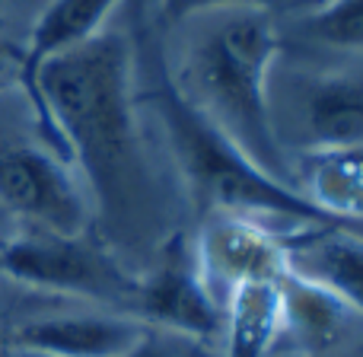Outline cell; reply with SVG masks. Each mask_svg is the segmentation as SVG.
<instances>
[{
    "mask_svg": "<svg viewBox=\"0 0 363 357\" xmlns=\"http://www.w3.org/2000/svg\"><path fill=\"white\" fill-rule=\"evenodd\" d=\"M23 89L51 147L77 163L96 207H138L150 176L140 144L138 64L125 32L106 29L48 57Z\"/></svg>",
    "mask_w": 363,
    "mask_h": 357,
    "instance_id": "obj_1",
    "label": "cell"
},
{
    "mask_svg": "<svg viewBox=\"0 0 363 357\" xmlns=\"http://www.w3.org/2000/svg\"><path fill=\"white\" fill-rule=\"evenodd\" d=\"M217 23L201 29L179 57L169 83L204 121L268 176L294 185V166L281 150L271 121V77L281 55L274 16L262 10L211 13Z\"/></svg>",
    "mask_w": 363,
    "mask_h": 357,
    "instance_id": "obj_2",
    "label": "cell"
},
{
    "mask_svg": "<svg viewBox=\"0 0 363 357\" xmlns=\"http://www.w3.org/2000/svg\"><path fill=\"white\" fill-rule=\"evenodd\" d=\"M150 106L163 128L169 157L176 160L179 176L188 185V194L201 207V214L233 211L264 220V224L284 220L294 230L315 224H338L325 217L315 204H309L296 188L268 176L239 147H233L211 121H204L182 99L166 74L153 87Z\"/></svg>",
    "mask_w": 363,
    "mask_h": 357,
    "instance_id": "obj_3",
    "label": "cell"
},
{
    "mask_svg": "<svg viewBox=\"0 0 363 357\" xmlns=\"http://www.w3.org/2000/svg\"><path fill=\"white\" fill-rule=\"evenodd\" d=\"M0 278L99 307H125V313H131L140 281L89 233L61 236L42 230H29L0 243Z\"/></svg>",
    "mask_w": 363,
    "mask_h": 357,
    "instance_id": "obj_4",
    "label": "cell"
},
{
    "mask_svg": "<svg viewBox=\"0 0 363 357\" xmlns=\"http://www.w3.org/2000/svg\"><path fill=\"white\" fill-rule=\"evenodd\" d=\"M0 204L42 233L83 236L93 224L86 185L51 147L0 144Z\"/></svg>",
    "mask_w": 363,
    "mask_h": 357,
    "instance_id": "obj_5",
    "label": "cell"
},
{
    "mask_svg": "<svg viewBox=\"0 0 363 357\" xmlns=\"http://www.w3.org/2000/svg\"><path fill=\"white\" fill-rule=\"evenodd\" d=\"M281 150L294 163L303 153L363 144V80L351 74H306L294 80V102L271 99Z\"/></svg>",
    "mask_w": 363,
    "mask_h": 357,
    "instance_id": "obj_6",
    "label": "cell"
},
{
    "mask_svg": "<svg viewBox=\"0 0 363 357\" xmlns=\"http://www.w3.org/2000/svg\"><path fill=\"white\" fill-rule=\"evenodd\" d=\"M131 316H138L147 329L182 335L201 345H211L220 335L223 307L207 290L194 246L185 233L166 239L157 265L138 281Z\"/></svg>",
    "mask_w": 363,
    "mask_h": 357,
    "instance_id": "obj_7",
    "label": "cell"
},
{
    "mask_svg": "<svg viewBox=\"0 0 363 357\" xmlns=\"http://www.w3.org/2000/svg\"><path fill=\"white\" fill-rule=\"evenodd\" d=\"M191 246L201 278L220 307L242 284L281 281L287 275L284 233L264 220L245 217V214H204Z\"/></svg>",
    "mask_w": 363,
    "mask_h": 357,
    "instance_id": "obj_8",
    "label": "cell"
},
{
    "mask_svg": "<svg viewBox=\"0 0 363 357\" xmlns=\"http://www.w3.org/2000/svg\"><path fill=\"white\" fill-rule=\"evenodd\" d=\"M150 329L131 313H64L6 329L0 339L48 357H121Z\"/></svg>",
    "mask_w": 363,
    "mask_h": 357,
    "instance_id": "obj_9",
    "label": "cell"
},
{
    "mask_svg": "<svg viewBox=\"0 0 363 357\" xmlns=\"http://www.w3.org/2000/svg\"><path fill=\"white\" fill-rule=\"evenodd\" d=\"M287 271L322 287L363 319V236L345 224H315L284 233Z\"/></svg>",
    "mask_w": 363,
    "mask_h": 357,
    "instance_id": "obj_10",
    "label": "cell"
},
{
    "mask_svg": "<svg viewBox=\"0 0 363 357\" xmlns=\"http://www.w3.org/2000/svg\"><path fill=\"white\" fill-rule=\"evenodd\" d=\"M294 185L325 217L363 220V144L303 153L294 163Z\"/></svg>",
    "mask_w": 363,
    "mask_h": 357,
    "instance_id": "obj_11",
    "label": "cell"
},
{
    "mask_svg": "<svg viewBox=\"0 0 363 357\" xmlns=\"http://www.w3.org/2000/svg\"><path fill=\"white\" fill-rule=\"evenodd\" d=\"M284 332L281 281L242 284L223 300L220 357H268Z\"/></svg>",
    "mask_w": 363,
    "mask_h": 357,
    "instance_id": "obj_12",
    "label": "cell"
},
{
    "mask_svg": "<svg viewBox=\"0 0 363 357\" xmlns=\"http://www.w3.org/2000/svg\"><path fill=\"white\" fill-rule=\"evenodd\" d=\"M121 4L125 0H48L23 48V83L19 87H26L35 67L48 57L64 55L106 32L108 19Z\"/></svg>",
    "mask_w": 363,
    "mask_h": 357,
    "instance_id": "obj_13",
    "label": "cell"
},
{
    "mask_svg": "<svg viewBox=\"0 0 363 357\" xmlns=\"http://www.w3.org/2000/svg\"><path fill=\"white\" fill-rule=\"evenodd\" d=\"M281 313H284L281 339H290L303 351L332 348L335 341H341L351 319H357L341 300H335L332 294L290 275V271L281 278Z\"/></svg>",
    "mask_w": 363,
    "mask_h": 357,
    "instance_id": "obj_14",
    "label": "cell"
},
{
    "mask_svg": "<svg viewBox=\"0 0 363 357\" xmlns=\"http://www.w3.org/2000/svg\"><path fill=\"white\" fill-rule=\"evenodd\" d=\"M300 32L338 51H363V0H322L306 13H296Z\"/></svg>",
    "mask_w": 363,
    "mask_h": 357,
    "instance_id": "obj_15",
    "label": "cell"
},
{
    "mask_svg": "<svg viewBox=\"0 0 363 357\" xmlns=\"http://www.w3.org/2000/svg\"><path fill=\"white\" fill-rule=\"evenodd\" d=\"M322 0H160L163 23H185L194 16H211V13H233V10H262L274 16L277 10L306 13L319 6Z\"/></svg>",
    "mask_w": 363,
    "mask_h": 357,
    "instance_id": "obj_16",
    "label": "cell"
},
{
    "mask_svg": "<svg viewBox=\"0 0 363 357\" xmlns=\"http://www.w3.org/2000/svg\"><path fill=\"white\" fill-rule=\"evenodd\" d=\"M121 357H207V345L191 339H182V335H169V332H150L138 341L128 354Z\"/></svg>",
    "mask_w": 363,
    "mask_h": 357,
    "instance_id": "obj_17",
    "label": "cell"
},
{
    "mask_svg": "<svg viewBox=\"0 0 363 357\" xmlns=\"http://www.w3.org/2000/svg\"><path fill=\"white\" fill-rule=\"evenodd\" d=\"M6 83H23V48L0 42V87Z\"/></svg>",
    "mask_w": 363,
    "mask_h": 357,
    "instance_id": "obj_18",
    "label": "cell"
},
{
    "mask_svg": "<svg viewBox=\"0 0 363 357\" xmlns=\"http://www.w3.org/2000/svg\"><path fill=\"white\" fill-rule=\"evenodd\" d=\"M0 357H48V354H38V351H32V348L13 345V341L0 339Z\"/></svg>",
    "mask_w": 363,
    "mask_h": 357,
    "instance_id": "obj_19",
    "label": "cell"
}]
</instances>
